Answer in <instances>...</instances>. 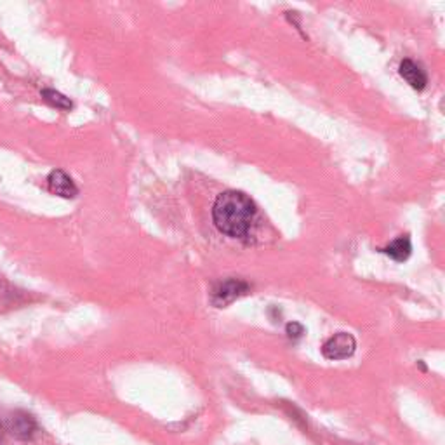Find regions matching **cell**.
Instances as JSON below:
<instances>
[{
	"mask_svg": "<svg viewBox=\"0 0 445 445\" xmlns=\"http://www.w3.org/2000/svg\"><path fill=\"white\" fill-rule=\"evenodd\" d=\"M9 432L19 440H30L37 432V423L30 414L14 412L9 417Z\"/></svg>",
	"mask_w": 445,
	"mask_h": 445,
	"instance_id": "5b68a950",
	"label": "cell"
},
{
	"mask_svg": "<svg viewBox=\"0 0 445 445\" xmlns=\"http://www.w3.org/2000/svg\"><path fill=\"white\" fill-rule=\"evenodd\" d=\"M247 292H249V284L247 282L240 280V278H228V280L221 282L214 289V292H212V303H214V307L224 308Z\"/></svg>",
	"mask_w": 445,
	"mask_h": 445,
	"instance_id": "3957f363",
	"label": "cell"
},
{
	"mask_svg": "<svg viewBox=\"0 0 445 445\" xmlns=\"http://www.w3.org/2000/svg\"><path fill=\"white\" fill-rule=\"evenodd\" d=\"M42 98L51 104V106H56L57 110H70V108L73 106L72 101H70L67 96L54 91V89H44V91H42Z\"/></svg>",
	"mask_w": 445,
	"mask_h": 445,
	"instance_id": "ba28073f",
	"label": "cell"
},
{
	"mask_svg": "<svg viewBox=\"0 0 445 445\" xmlns=\"http://www.w3.org/2000/svg\"><path fill=\"white\" fill-rule=\"evenodd\" d=\"M48 185L53 193H56L57 197H63V199H75L77 193H79V188L73 183L72 177L61 169H56V171L49 174Z\"/></svg>",
	"mask_w": 445,
	"mask_h": 445,
	"instance_id": "277c9868",
	"label": "cell"
},
{
	"mask_svg": "<svg viewBox=\"0 0 445 445\" xmlns=\"http://www.w3.org/2000/svg\"><path fill=\"white\" fill-rule=\"evenodd\" d=\"M357 350V341L348 332H338L329 338L322 346V355L327 360H346Z\"/></svg>",
	"mask_w": 445,
	"mask_h": 445,
	"instance_id": "7a4b0ae2",
	"label": "cell"
},
{
	"mask_svg": "<svg viewBox=\"0 0 445 445\" xmlns=\"http://www.w3.org/2000/svg\"><path fill=\"white\" fill-rule=\"evenodd\" d=\"M285 331H287V336L291 339H300L301 336L304 334V327L297 322L287 324V329H285Z\"/></svg>",
	"mask_w": 445,
	"mask_h": 445,
	"instance_id": "9c48e42d",
	"label": "cell"
},
{
	"mask_svg": "<svg viewBox=\"0 0 445 445\" xmlns=\"http://www.w3.org/2000/svg\"><path fill=\"white\" fill-rule=\"evenodd\" d=\"M400 75L404 77L405 82L409 84L412 89L416 91H423L428 84V77L427 72H424L423 67L417 63H414L412 60H404L400 63Z\"/></svg>",
	"mask_w": 445,
	"mask_h": 445,
	"instance_id": "8992f818",
	"label": "cell"
},
{
	"mask_svg": "<svg viewBox=\"0 0 445 445\" xmlns=\"http://www.w3.org/2000/svg\"><path fill=\"white\" fill-rule=\"evenodd\" d=\"M381 251L385 254H388L392 259H395V261H405V259H409V256H411V253H412L411 238H409L407 235H402V237L393 240L388 247H385V249H381Z\"/></svg>",
	"mask_w": 445,
	"mask_h": 445,
	"instance_id": "52a82bcc",
	"label": "cell"
},
{
	"mask_svg": "<svg viewBox=\"0 0 445 445\" xmlns=\"http://www.w3.org/2000/svg\"><path fill=\"white\" fill-rule=\"evenodd\" d=\"M258 216L256 204L246 193L228 189L216 199L212 219L216 228L231 238H246Z\"/></svg>",
	"mask_w": 445,
	"mask_h": 445,
	"instance_id": "6da1fadb",
	"label": "cell"
}]
</instances>
